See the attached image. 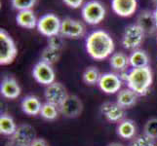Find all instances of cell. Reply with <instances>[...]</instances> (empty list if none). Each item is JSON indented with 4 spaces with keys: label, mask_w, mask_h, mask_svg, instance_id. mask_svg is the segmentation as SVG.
<instances>
[{
    "label": "cell",
    "mask_w": 157,
    "mask_h": 146,
    "mask_svg": "<svg viewBox=\"0 0 157 146\" xmlns=\"http://www.w3.org/2000/svg\"><path fill=\"white\" fill-rule=\"evenodd\" d=\"M86 51L92 58L102 61L112 55L114 41L106 31L95 30L86 38Z\"/></svg>",
    "instance_id": "1"
},
{
    "label": "cell",
    "mask_w": 157,
    "mask_h": 146,
    "mask_svg": "<svg viewBox=\"0 0 157 146\" xmlns=\"http://www.w3.org/2000/svg\"><path fill=\"white\" fill-rule=\"evenodd\" d=\"M126 81L129 89L134 91L138 95H145L153 82V75L149 66L132 68L128 73L120 76Z\"/></svg>",
    "instance_id": "2"
},
{
    "label": "cell",
    "mask_w": 157,
    "mask_h": 146,
    "mask_svg": "<svg viewBox=\"0 0 157 146\" xmlns=\"http://www.w3.org/2000/svg\"><path fill=\"white\" fill-rule=\"evenodd\" d=\"M18 55L16 43L5 29H0V64L8 66L12 63Z\"/></svg>",
    "instance_id": "3"
},
{
    "label": "cell",
    "mask_w": 157,
    "mask_h": 146,
    "mask_svg": "<svg viewBox=\"0 0 157 146\" xmlns=\"http://www.w3.org/2000/svg\"><path fill=\"white\" fill-rule=\"evenodd\" d=\"M35 138L34 128L29 124H23L18 126L17 131L8 138L5 146H30Z\"/></svg>",
    "instance_id": "4"
},
{
    "label": "cell",
    "mask_w": 157,
    "mask_h": 146,
    "mask_svg": "<svg viewBox=\"0 0 157 146\" xmlns=\"http://www.w3.org/2000/svg\"><path fill=\"white\" fill-rule=\"evenodd\" d=\"M81 14H82L84 21H86L88 24L96 25L104 21L105 17V8L100 1L91 0L85 3Z\"/></svg>",
    "instance_id": "5"
},
{
    "label": "cell",
    "mask_w": 157,
    "mask_h": 146,
    "mask_svg": "<svg viewBox=\"0 0 157 146\" xmlns=\"http://www.w3.org/2000/svg\"><path fill=\"white\" fill-rule=\"evenodd\" d=\"M62 21L59 20L55 14L48 13L41 16L37 21V29L42 35L46 37H51L59 34L61 32Z\"/></svg>",
    "instance_id": "6"
},
{
    "label": "cell",
    "mask_w": 157,
    "mask_h": 146,
    "mask_svg": "<svg viewBox=\"0 0 157 146\" xmlns=\"http://www.w3.org/2000/svg\"><path fill=\"white\" fill-rule=\"evenodd\" d=\"M144 37V31L139 24H130L124 30L122 36V45L127 50H137L142 44Z\"/></svg>",
    "instance_id": "7"
},
{
    "label": "cell",
    "mask_w": 157,
    "mask_h": 146,
    "mask_svg": "<svg viewBox=\"0 0 157 146\" xmlns=\"http://www.w3.org/2000/svg\"><path fill=\"white\" fill-rule=\"evenodd\" d=\"M32 76L37 83L46 86V87L56 82V74L52 66L43 61L38 62L34 66L32 69Z\"/></svg>",
    "instance_id": "8"
},
{
    "label": "cell",
    "mask_w": 157,
    "mask_h": 146,
    "mask_svg": "<svg viewBox=\"0 0 157 146\" xmlns=\"http://www.w3.org/2000/svg\"><path fill=\"white\" fill-rule=\"evenodd\" d=\"M44 96L47 102L59 107L68 96L67 88L59 82H54L47 86L44 91Z\"/></svg>",
    "instance_id": "9"
},
{
    "label": "cell",
    "mask_w": 157,
    "mask_h": 146,
    "mask_svg": "<svg viewBox=\"0 0 157 146\" xmlns=\"http://www.w3.org/2000/svg\"><path fill=\"white\" fill-rule=\"evenodd\" d=\"M101 92L107 95H114L121 90L122 79L119 75L111 72H106L101 75L98 83Z\"/></svg>",
    "instance_id": "10"
},
{
    "label": "cell",
    "mask_w": 157,
    "mask_h": 146,
    "mask_svg": "<svg viewBox=\"0 0 157 146\" xmlns=\"http://www.w3.org/2000/svg\"><path fill=\"white\" fill-rule=\"evenodd\" d=\"M59 112L67 118H76L83 110V103L77 95H68L62 105L59 107Z\"/></svg>",
    "instance_id": "11"
},
{
    "label": "cell",
    "mask_w": 157,
    "mask_h": 146,
    "mask_svg": "<svg viewBox=\"0 0 157 146\" xmlns=\"http://www.w3.org/2000/svg\"><path fill=\"white\" fill-rule=\"evenodd\" d=\"M101 110L108 122L119 123L125 119V108L119 105L117 102H105L101 105Z\"/></svg>",
    "instance_id": "12"
},
{
    "label": "cell",
    "mask_w": 157,
    "mask_h": 146,
    "mask_svg": "<svg viewBox=\"0 0 157 146\" xmlns=\"http://www.w3.org/2000/svg\"><path fill=\"white\" fill-rule=\"evenodd\" d=\"M85 28L83 24L77 20L71 18H66L62 21L61 24V33L63 36L68 38H79L84 34Z\"/></svg>",
    "instance_id": "13"
},
{
    "label": "cell",
    "mask_w": 157,
    "mask_h": 146,
    "mask_svg": "<svg viewBox=\"0 0 157 146\" xmlns=\"http://www.w3.org/2000/svg\"><path fill=\"white\" fill-rule=\"evenodd\" d=\"M111 7L119 17L128 18L131 17L137 11L138 1L137 0H112Z\"/></svg>",
    "instance_id": "14"
},
{
    "label": "cell",
    "mask_w": 157,
    "mask_h": 146,
    "mask_svg": "<svg viewBox=\"0 0 157 146\" xmlns=\"http://www.w3.org/2000/svg\"><path fill=\"white\" fill-rule=\"evenodd\" d=\"M0 93L2 96L8 99H16L21 95V87L14 77H5L0 85Z\"/></svg>",
    "instance_id": "15"
},
{
    "label": "cell",
    "mask_w": 157,
    "mask_h": 146,
    "mask_svg": "<svg viewBox=\"0 0 157 146\" xmlns=\"http://www.w3.org/2000/svg\"><path fill=\"white\" fill-rule=\"evenodd\" d=\"M21 107L24 113L29 116L40 115L42 103L40 99L35 95H26L21 102Z\"/></svg>",
    "instance_id": "16"
},
{
    "label": "cell",
    "mask_w": 157,
    "mask_h": 146,
    "mask_svg": "<svg viewBox=\"0 0 157 146\" xmlns=\"http://www.w3.org/2000/svg\"><path fill=\"white\" fill-rule=\"evenodd\" d=\"M37 21L38 20L36 19V16L32 9L19 11L16 16V21L18 25L28 29H32L37 26Z\"/></svg>",
    "instance_id": "17"
},
{
    "label": "cell",
    "mask_w": 157,
    "mask_h": 146,
    "mask_svg": "<svg viewBox=\"0 0 157 146\" xmlns=\"http://www.w3.org/2000/svg\"><path fill=\"white\" fill-rule=\"evenodd\" d=\"M137 24H139L142 28V29L144 31V33H153L155 29L157 28L153 12L143 11L138 17Z\"/></svg>",
    "instance_id": "18"
},
{
    "label": "cell",
    "mask_w": 157,
    "mask_h": 146,
    "mask_svg": "<svg viewBox=\"0 0 157 146\" xmlns=\"http://www.w3.org/2000/svg\"><path fill=\"white\" fill-rule=\"evenodd\" d=\"M116 133L123 139H132L136 136L137 128L134 121L130 120V119H124L118 123Z\"/></svg>",
    "instance_id": "19"
},
{
    "label": "cell",
    "mask_w": 157,
    "mask_h": 146,
    "mask_svg": "<svg viewBox=\"0 0 157 146\" xmlns=\"http://www.w3.org/2000/svg\"><path fill=\"white\" fill-rule=\"evenodd\" d=\"M137 100H138V95L129 88L122 89L117 94L116 102L119 105H121L123 108H125V109L136 104Z\"/></svg>",
    "instance_id": "20"
},
{
    "label": "cell",
    "mask_w": 157,
    "mask_h": 146,
    "mask_svg": "<svg viewBox=\"0 0 157 146\" xmlns=\"http://www.w3.org/2000/svg\"><path fill=\"white\" fill-rule=\"evenodd\" d=\"M129 62L132 68H140L148 66L149 58L147 53L144 50H134L133 53L129 56Z\"/></svg>",
    "instance_id": "21"
},
{
    "label": "cell",
    "mask_w": 157,
    "mask_h": 146,
    "mask_svg": "<svg viewBox=\"0 0 157 146\" xmlns=\"http://www.w3.org/2000/svg\"><path fill=\"white\" fill-rule=\"evenodd\" d=\"M18 126L16 125V122L12 116L9 114L3 113L0 116V133L3 136L11 137L12 134L17 131Z\"/></svg>",
    "instance_id": "22"
},
{
    "label": "cell",
    "mask_w": 157,
    "mask_h": 146,
    "mask_svg": "<svg viewBox=\"0 0 157 146\" xmlns=\"http://www.w3.org/2000/svg\"><path fill=\"white\" fill-rule=\"evenodd\" d=\"M109 64L113 69L118 70V71H123L130 66L129 57L122 52L114 53L110 56Z\"/></svg>",
    "instance_id": "23"
},
{
    "label": "cell",
    "mask_w": 157,
    "mask_h": 146,
    "mask_svg": "<svg viewBox=\"0 0 157 146\" xmlns=\"http://www.w3.org/2000/svg\"><path fill=\"white\" fill-rule=\"evenodd\" d=\"M59 112V109L58 106L46 101L45 103L42 104L41 111H40V116L43 119H45V120L54 121V120H56V119L58 118Z\"/></svg>",
    "instance_id": "24"
},
{
    "label": "cell",
    "mask_w": 157,
    "mask_h": 146,
    "mask_svg": "<svg viewBox=\"0 0 157 146\" xmlns=\"http://www.w3.org/2000/svg\"><path fill=\"white\" fill-rule=\"evenodd\" d=\"M101 73L99 71V69L96 66H89L85 69V71L83 73V82L86 85L93 86L95 84L99 83V80L101 78Z\"/></svg>",
    "instance_id": "25"
},
{
    "label": "cell",
    "mask_w": 157,
    "mask_h": 146,
    "mask_svg": "<svg viewBox=\"0 0 157 146\" xmlns=\"http://www.w3.org/2000/svg\"><path fill=\"white\" fill-rule=\"evenodd\" d=\"M59 57H61V50H57V49L51 48L49 46H47L41 53V61L49 63L51 66L59 62Z\"/></svg>",
    "instance_id": "26"
},
{
    "label": "cell",
    "mask_w": 157,
    "mask_h": 146,
    "mask_svg": "<svg viewBox=\"0 0 157 146\" xmlns=\"http://www.w3.org/2000/svg\"><path fill=\"white\" fill-rule=\"evenodd\" d=\"M128 146H156L155 139L150 138L145 134L135 137Z\"/></svg>",
    "instance_id": "27"
},
{
    "label": "cell",
    "mask_w": 157,
    "mask_h": 146,
    "mask_svg": "<svg viewBox=\"0 0 157 146\" xmlns=\"http://www.w3.org/2000/svg\"><path fill=\"white\" fill-rule=\"evenodd\" d=\"M144 134L153 139L157 138V118H151L145 123Z\"/></svg>",
    "instance_id": "28"
},
{
    "label": "cell",
    "mask_w": 157,
    "mask_h": 146,
    "mask_svg": "<svg viewBox=\"0 0 157 146\" xmlns=\"http://www.w3.org/2000/svg\"><path fill=\"white\" fill-rule=\"evenodd\" d=\"M37 0H11L12 6L18 11L30 10L34 7Z\"/></svg>",
    "instance_id": "29"
},
{
    "label": "cell",
    "mask_w": 157,
    "mask_h": 146,
    "mask_svg": "<svg viewBox=\"0 0 157 146\" xmlns=\"http://www.w3.org/2000/svg\"><path fill=\"white\" fill-rule=\"evenodd\" d=\"M63 35L59 33L57 35H54L51 36L48 38V46L54 48V49H57V50H61L64 45V42H63V38L62 37Z\"/></svg>",
    "instance_id": "30"
},
{
    "label": "cell",
    "mask_w": 157,
    "mask_h": 146,
    "mask_svg": "<svg viewBox=\"0 0 157 146\" xmlns=\"http://www.w3.org/2000/svg\"><path fill=\"white\" fill-rule=\"evenodd\" d=\"M64 4L67 5L69 8L72 9H78L82 6L83 4V0H63Z\"/></svg>",
    "instance_id": "31"
},
{
    "label": "cell",
    "mask_w": 157,
    "mask_h": 146,
    "mask_svg": "<svg viewBox=\"0 0 157 146\" xmlns=\"http://www.w3.org/2000/svg\"><path fill=\"white\" fill-rule=\"evenodd\" d=\"M30 146H49L48 142L44 138H41V137H36L33 141H32Z\"/></svg>",
    "instance_id": "32"
},
{
    "label": "cell",
    "mask_w": 157,
    "mask_h": 146,
    "mask_svg": "<svg viewBox=\"0 0 157 146\" xmlns=\"http://www.w3.org/2000/svg\"><path fill=\"white\" fill-rule=\"evenodd\" d=\"M106 146H124L122 143H119V142H111L109 144H107Z\"/></svg>",
    "instance_id": "33"
},
{
    "label": "cell",
    "mask_w": 157,
    "mask_h": 146,
    "mask_svg": "<svg viewBox=\"0 0 157 146\" xmlns=\"http://www.w3.org/2000/svg\"><path fill=\"white\" fill-rule=\"evenodd\" d=\"M153 16H154V20H155V24L157 26V7L155 8V10L153 11Z\"/></svg>",
    "instance_id": "34"
},
{
    "label": "cell",
    "mask_w": 157,
    "mask_h": 146,
    "mask_svg": "<svg viewBox=\"0 0 157 146\" xmlns=\"http://www.w3.org/2000/svg\"><path fill=\"white\" fill-rule=\"evenodd\" d=\"M152 1H153V3H155L157 5V0H152Z\"/></svg>",
    "instance_id": "35"
}]
</instances>
